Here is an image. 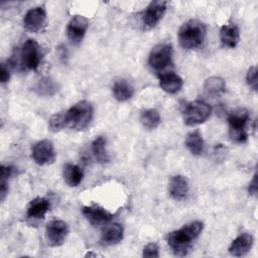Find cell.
I'll return each instance as SVG.
<instances>
[{
  "instance_id": "f546056e",
  "label": "cell",
  "mask_w": 258,
  "mask_h": 258,
  "mask_svg": "<svg viewBox=\"0 0 258 258\" xmlns=\"http://www.w3.org/2000/svg\"><path fill=\"white\" fill-rule=\"evenodd\" d=\"M143 257H147V258H157L159 257V248L157 246V244L155 243H148L144 248H143V253H142Z\"/></svg>"
},
{
  "instance_id": "cb8c5ba5",
  "label": "cell",
  "mask_w": 258,
  "mask_h": 258,
  "mask_svg": "<svg viewBox=\"0 0 258 258\" xmlns=\"http://www.w3.org/2000/svg\"><path fill=\"white\" fill-rule=\"evenodd\" d=\"M106 138L103 136H98L92 143V151L99 163H107L109 161V155L106 149Z\"/></svg>"
},
{
  "instance_id": "2e32d148",
  "label": "cell",
  "mask_w": 258,
  "mask_h": 258,
  "mask_svg": "<svg viewBox=\"0 0 258 258\" xmlns=\"http://www.w3.org/2000/svg\"><path fill=\"white\" fill-rule=\"evenodd\" d=\"M254 239L251 234L243 233L239 235L230 245L229 252L233 256H244L249 252V250L252 248Z\"/></svg>"
},
{
  "instance_id": "277c9868",
  "label": "cell",
  "mask_w": 258,
  "mask_h": 258,
  "mask_svg": "<svg viewBox=\"0 0 258 258\" xmlns=\"http://www.w3.org/2000/svg\"><path fill=\"white\" fill-rule=\"evenodd\" d=\"M249 118V112L245 108L236 109L229 115V135L234 142L243 143L247 140L248 133L246 127Z\"/></svg>"
},
{
  "instance_id": "5b68a950",
  "label": "cell",
  "mask_w": 258,
  "mask_h": 258,
  "mask_svg": "<svg viewBox=\"0 0 258 258\" xmlns=\"http://www.w3.org/2000/svg\"><path fill=\"white\" fill-rule=\"evenodd\" d=\"M212 109L208 103L196 100L187 103L182 108L183 121L187 126H196L206 122L211 116Z\"/></svg>"
},
{
  "instance_id": "4316f807",
  "label": "cell",
  "mask_w": 258,
  "mask_h": 258,
  "mask_svg": "<svg viewBox=\"0 0 258 258\" xmlns=\"http://www.w3.org/2000/svg\"><path fill=\"white\" fill-rule=\"evenodd\" d=\"M12 167L1 165L0 167V197L3 202L8 192V178L12 174Z\"/></svg>"
},
{
  "instance_id": "4fadbf2b",
  "label": "cell",
  "mask_w": 258,
  "mask_h": 258,
  "mask_svg": "<svg viewBox=\"0 0 258 258\" xmlns=\"http://www.w3.org/2000/svg\"><path fill=\"white\" fill-rule=\"evenodd\" d=\"M82 212L87 220L93 225H105L113 218V214L99 205L84 206Z\"/></svg>"
},
{
  "instance_id": "603a6c76",
  "label": "cell",
  "mask_w": 258,
  "mask_h": 258,
  "mask_svg": "<svg viewBox=\"0 0 258 258\" xmlns=\"http://www.w3.org/2000/svg\"><path fill=\"white\" fill-rule=\"evenodd\" d=\"M185 146L194 155H201L204 151V139L199 131L189 132L185 137Z\"/></svg>"
},
{
  "instance_id": "d6986e66",
  "label": "cell",
  "mask_w": 258,
  "mask_h": 258,
  "mask_svg": "<svg viewBox=\"0 0 258 258\" xmlns=\"http://www.w3.org/2000/svg\"><path fill=\"white\" fill-rule=\"evenodd\" d=\"M124 235V229L122 225L118 223H114L110 226H108L101 237V243L105 246H111L116 245L119 242L122 241Z\"/></svg>"
},
{
  "instance_id": "ac0fdd59",
  "label": "cell",
  "mask_w": 258,
  "mask_h": 258,
  "mask_svg": "<svg viewBox=\"0 0 258 258\" xmlns=\"http://www.w3.org/2000/svg\"><path fill=\"white\" fill-rule=\"evenodd\" d=\"M220 37L222 43L227 47H235L240 39L239 28L235 23L224 24L220 28Z\"/></svg>"
},
{
  "instance_id": "1f68e13d",
  "label": "cell",
  "mask_w": 258,
  "mask_h": 258,
  "mask_svg": "<svg viewBox=\"0 0 258 258\" xmlns=\"http://www.w3.org/2000/svg\"><path fill=\"white\" fill-rule=\"evenodd\" d=\"M248 190H249L250 195L256 196V194H257V174L256 173L253 175V178L249 183Z\"/></svg>"
},
{
  "instance_id": "9a60e30c",
  "label": "cell",
  "mask_w": 258,
  "mask_h": 258,
  "mask_svg": "<svg viewBox=\"0 0 258 258\" xmlns=\"http://www.w3.org/2000/svg\"><path fill=\"white\" fill-rule=\"evenodd\" d=\"M50 203L45 198H35L32 200L26 210V217L29 220H40L43 219L45 214L48 212Z\"/></svg>"
},
{
  "instance_id": "4dcf8cb0",
  "label": "cell",
  "mask_w": 258,
  "mask_h": 258,
  "mask_svg": "<svg viewBox=\"0 0 258 258\" xmlns=\"http://www.w3.org/2000/svg\"><path fill=\"white\" fill-rule=\"evenodd\" d=\"M10 79V72L8 67H6V64L4 62L1 63L0 66V81L2 84H5L9 81Z\"/></svg>"
},
{
  "instance_id": "8992f818",
  "label": "cell",
  "mask_w": 258,
  "mask_h": 258,
  "mask_svg": "<svg viewBox=\"0 0 258 258\" xmlns=\"http://www.w3.org/2000/svg\"><path fill=\"white\" fill-rule=\"evenodd\" d=\"M172 62V46L169 43H158L150 51L148 56L149 67L160 73Z\"/></svg>"
},
{
  "instance_id": "3957f363",
  "label": "cell",
  "mask_w": 258,
  "mask_h": 258,
  "mask_svg": "<svg viewBox=\"0 0 258 258\" xmlns=\"http://www.w3.org/2000/svg\"><path fill=\"white\" fill-rule=\"evenodd\" d=\"M64 114L67 127L77 131H82L91 124L94 116V110L90 102L82 100L72 106Z\"/></svg>"
},
{
  "instance_id": "44dd1931",
  "label": "cell",
  "mask_w": 258,
  "mask_h": 258,
  "mask_svg": "<svg viewBox=\"0 0 258 258\" xmlns=\"http://www.w3.org/2000/svg\"><path fill=\"white\" fill-rule=\"evenodd\" d=\"M84 177L82 168L76 164L67 163L63 166V179L70 186H78Z\"/></svg>"
},
{
  "instance_id": "ffe728a7",
  "label": "cell",
  "mask_w": 258,
  "mask_h": 258,
  "mask_svg": "<svg viewBox=\"0 0 258 258\" xmlns=\"http://www.w3.org/2000/svg\"><path fill=\"white\" fill-rule=\"evenodd\" d=\"M112 93L117 101L125 102L133 96L134 89L126 80H118L112 86Z\"/></svg>"
},
{
  "instance_id": "8fae6325",
  "label": "cell",
  "mask_w": 258,
  "mask_h": 258,
  "mask_svg": "<svg viewBox=\"0 0 258 258\" xmlns=\"http://www.w3.org/2000/svg\"><path fill=\"white\" fill-rule=\"evenodd\" d=\"M89 27V19L83 15H75L67 26V34L73 43H79L84 38Z\"/></svg>"
},
{
  "instance_id": "52a82bcc",
  "label": "cell",
  "mask_w": 258,
  "mask_h": 258,
  "mask_svg": "<svg viewBox=\"0 0 258 258\" xmlns=\"http://www.w3.org/2000/svg\"><path fill=\"white\" fill-rule=\"evenodd\" d=\"M20 55L23 67L28 70L35 71L41 61V47L35 39L29 38L23 43Z\"/></svg>"
},
{
  "instance_id": "d4e9b609",
  "label": "cell",
  "mask_w": 258,
  "mask_h": 258,
  "mask_svg": "<svg viewBox=\"0 0 258 258\" xmlns=\"http://www.w3.org/2000/svg\"><path fill=\"white\" fill-rule=\"evenodd\" d=\"M140 121L144 128L152 130L160 124V115L155 109H146L141 112Z\"/></svg>"
},
{
  "instance_id": "9c48e42d",
  "label": "cell",
  "mask_w": 258,
  "mask_h": 258,
  "mask_svg": "<svg viewBox=\"0 0 258 258\" xmlns=\"http://www.w3.org/2000/svg\"><path fill=\"white\" fill-rule=\"evenodd\" d=\"M167 7L166 1H151L142 12V23L144 28L151 29L155 27L162 19Z\"/></svg>"
},
{
  "instance_id": "30bf717a",
  "label": "cell",
  "mask_w": 258,
  "mask_h": 258,
  "mask_svg": "<svg viewBox=\"0 0 258 258\" xmlns=\"http://www.w3.org/2000/svg\"><path fill=\"white\" fill-rule=\"evenodd\" d=\"M31 157L38 165H46L52 163L55 158V152L51 141L43 139L36 142L32 147Z\"/></svg>"
},
{
  "instance_id": "7c38bea8",
  "label": "cell",
  "mask_w": 258,
  "mask_h": 258,
  "mask_svg": "<svg viewBox=\"0 0 258 258\" xmlns=\"http://www.w3.org/2000/svg\"><path fill=\"white\" fill-rule=\"evenodd\" d=\"M46 20V12L44 7L37 6L29 9L23 17V26L30 32L39 31Z\"/></svg>"
},
{
  "instance_id": "5bb4252c",
  "label": "cell",
  "mask_w": 258,
  "mask_h": 258,
  "mask_svg": "<svg viewBox=\"0 0 258 258\" xmlns=\"http://www.w3.org/2000/svg\"><path fill=\"white\" fill-rule=\"evenodd\" d=\"M188 181L182 175H174L168 183V191L171 198L175 201H182L188 194Z\"/></svg>"
},
{
  "instance_id": "484cf974",
  "label": "cell",
  "mask_w": 258,
  "mask_h": 258,
  "mask_svg": "<svg viewBox=\"0 0 258 258\" xmlns=\"http://www.w3.org/2000/svg\"><path fill=\"white\" fill-rule=\"evenodd\" d=\"M35 92L41 96H52L57 92V84L50 78H42L34 88Z\"/></svg>"
},
{
  "instance_id": "f1b7e54d",
  "label": "cell",
  "mask_w": 258,
  "mask_h": 258,
  "mask_svg": "<svg viewBox=\"0 0 258 258\" xmlns=\"http://www.w3.org/2000/svg\"><path fill=\"white\" fill-rule=\"evenodd\" d=\"M246 81L248 86L252 90L257 91V68L255 66H252L248 69L247 75H246Z\"/></svg>"
},
{
  "instance_id": "83f0119b",
  "label": "cell",
  "mask_w": 258,
  "mask_h": 258,
  "mask_svg": "<svg viewBox=\"0 0 258 258\" xmlns=\"http://www.w3.org/2000/svg\"><path fill=\"white\" fill-rule=\"evenodd\" d=\"M64 127H67L66 114L58 113V114H54L50 117V119H49V128H50L51 131L56 132V131L61 130Z\"/></svg>"
},
{
  "instance_id": "7a4b0ae2",
  "label": "cell",
  "mask_w": 258,
  "mask_h": 258,
  "mask_svg": "<svg viewBox=\"0 0 258 258\" xmlns=\"http://www.w3.org/2000/svg\"><path fill=\"white\" fill-rule=\"evenodd\" d=\"M206 25L196 19L184 22L178 30V41L184 49H196L200 47L206 38Z\"/></svg>"
},
{
  "instance_id": "6da1fadb",
  "label": "cell",
  "mask_w": 258,
  "mask_h": 258,
  "mask_svg": "<svg viewBox=\"0 0 258 258\" xmlns=\"http://www.w3.org/2000/svg\"><path fill=\"white\" fill-rule=\"evenodd\" d=\"M204 229V224L201 221H192L184 225L179 230L173 231L166 236V241L176 256H185L195 241Z\"/></svg>"
},
{
  "instance_id": "7402d4cb",
  "label": "cell",
  "mask_w": 258,
  "mask_h": 258,
  "mask_svg": "<svg viewBox=\"0 0 258 258\" xmlns=\"http://www.w3.org/2000/svg\"><path fill=\"white\" fill-rule=\"evenodd\" d=\"M204 91L211 97L220 96L226 91L225 81L220 77H210L205 81Z\"/></svg>"
},
{
  "instance_id": "ba28073f",
  "label": "cell",
  "mask_w": 258,
  "mask_h": 258,
  "mask_svg": "<svg viewBox=\"0 0 258 258\" xmlns=\"http://www.w3.org/2000/svg\"><path fill=\"white\" fill-rule=\"evenodd\" d=\"M69 234V226L62 220H51L46 224L45 237L52 247L60 246Z\"/></svg>"
},
{
  "instance_id": "e0dca14e",
  "label": "cell",
  "mask_w": 258,
  "mask_h": 258,
  "mask_svg": "<svg viewBox=\"0 0 258 258\" xmlns=\"http://www.w3.org/2000/svg\"><path fill=\"white\" fill-rule=\"evenodd\" d=\"M182 84V79L172 72L162 74L159 77V87L167 94L177 93L181 89Z\"/></svg>"
}]
</instances>
